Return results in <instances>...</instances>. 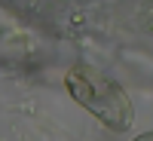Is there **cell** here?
Masks as SVG:
<instances>
[{"mask_svg":"<svg viewBox=\"0 0 153 141\" xmlns=\"http://www.w3.org/2000/svg\"><path fill=\"white\" fill-rule=\"evenodd\" d=\"M135 22L141 25V31L153 34V0H141V6L135 12Z\"/></svg>","mask_w":153,"mask_h":141,"instance_id":"2","label":"cell"},{"mask_svg":"<svg viewBox=\"0 0 153 141\" xmlns=\"http://www.w3.org/2000/svg\"><path fill=\"white\" fill-rule=\"evenodd\" d=\"M132 141H153V132H141V135H135Z\"/></svg>","mask_w":153,"mask_h":141,"instance_id":"3","label":"cell"},{"mask_svg":"<svg viewBox=\"0 0 153 141\" xmlns=\"http://www.w3.org/2000/svg\"><path fill=\"white\" fill-rule=\"evenodd\" d=\"M65 89L71 98L89 110L98 123H104L110 132H129L135 123V104L129 92L113 80L110 74L98 71L92 65H74L65 74Z\"/></svg>","mask_w":153,"mask_h":141,"instance_id":"1","label":"cell"}]
</instances>
